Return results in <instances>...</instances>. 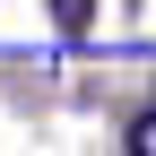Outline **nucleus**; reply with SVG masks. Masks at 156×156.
Wrapping results in <instances>:
<instances>
[{
	"instance_id": "f03ea898",
	"label": "nucleus",
	"mask_w": 156,
	"mask_h": 156,
	"mask_svg": "<svg viewBox=\"0 0 156 156\" xmlns=\"http://www.w3.org/2000/svg\"><path fill=\"white\" fill-rule=\"evenodd\" d=\"M61 26H87V0H61Z\"/></svg>"
},
{
	"instance_id": "f257e3e1",
	"label": "nucleus",
	"mask_w": 156,
	"mask_h": 156,
	"mask_svg": "<svg viewBox=\"0 0 156 156\" xmlns=\"http://www.w3.org/2000/svg\"><path fill=\"white\" fill-rule=\"evenodd\" d=\"M130 147H139V156H156V113H139V122H130Z\"/></svg>"
}]
</instances>
